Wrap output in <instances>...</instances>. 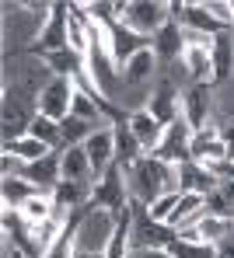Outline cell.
Instances as JSON below:
<instances>
[{"label": "cell", "instance_id": "cell-7", "mask_svg": "<svg viewBox=\"0 0 234 258\" xmlns=\"http://www.w3.org/2000/svg\"><path fill=\"white\" fill-rule=\"evenodd\" d=\"M74 81L70 77H52L46 87H42V94L35 98V112L39 115H46V119H56V122H63L67 115H70V105H74Z\"/></svg>", "mask_w": 234, "mask_h": 258}, {"label": "cell", "instance_id": "cell-9", "mask_svg": "<svg viewBox=\"0 0 234 258\" xmlns=\"http://www.w3.org/2000/svg\"><path fill=\"white\" fill-rule=\"evenodd\" d=\"M192 161L203 164V168H217V164L227 161V143L220 140V126L217 122L192 133Z\"/></svg>", "mask_w": 234, "mask_h": 258}, {"label": "cell", "instance_id": "cell-21", "mask_svg": "<svg viewBox=\"0 0 234 258\" xmlns=\"http://www.w3.org/2000/svg\"><path fill=\"white\" fill-rule=\"evenodd\" d=\"M60 164H63V178L67 181H94V168L88 161L84 147H63L60 150Z\"/></svg>", "mask_w": 234, "mask_h": 258}, {"label": "cell", "instance_id": "cell-33", "mask_svg": "<svg viewBox=\"0 0 234 258\" xmlns=\"http://www.w3.org/2000/svg\"><path fill=\"white\" fill-rule=\"evenodd\" d=\"M74 258H105V251H84V248H74Z\"/></svg>", "mask_w": 234, "mask_h": 258}, {"label": "cell", "instance_id": "cell-28", "mask_svg": "<svg viewBox=\"0 0 234 258\" xmlns=\"http://www.w3.org/2000/svg\"><path fill=\"white\" fill-rule=\"evenodd\" d=\"M168 255L171 258H217V244H196V241L175 237L168 244Z\"/></svg>", "mask_w": 234, "mask_h": 258}, {"label": "cell", "instance_id": "cell-27", "mask_svg": "<svg viewBox=\"0 0 234 258\" xmlns=\"http://www.w3.org/2000/svg\"><path fill=\"white\" fill-rule=\"evenodd\" d=\"M60 133H63V147H84V140L94 133V126L84 122V119H77V115H67L60 122Z\"/></svg>", "mask_w": 234, "mask_h": 258}, {"label": "cell", "instance_id": "cell-2", "mask_svg": "<svg viewBox=\"0 0 234 258\" xmlns=\"http://www.w3.org/2000/svg\"><path fill=\"white\" fill-rule=\"evenodd\" d=\"M115 14H119V21L115 25H123V28H130V32H137L143 39H154L157 35V28L161 25H168V4H161V0H115Z\"/></svg>", "mask_w": 234, "mask_h": 258}, {"label": "cell", "instance_id": "cell-23", "mask_svg": "<svg viewBox=\"0 0 234 258\" xmlns=\"http://www.w3.org/2000/svg\"><path fill=\"white\" fill-rule=\"evenodd\" d=\"M154 67H157V56H154V49L147 45V49L137 52V56L126 59V67H123V81H126V84H147V81L154 77Z\"/></svg>", "mask_w": 234, "mask_h": 258}, {"label": "cell", "instance_id": "cell-5", "mask_svg": "<svg viewBox=\"0 0 234 258\" xmlns=\"http://www.w3.org/2000/svg\"><path fill=\"white\" fill-rule=\"evenodd\" d=\"M70 4H52V14L49 21L35 32V42L28 45L32 56H46V52H60V49H70Z\"/></svg>", "mask_w": 234, "mask_h": 258}, {"label": "cell", "instance_id": "cell-4", "mask_svg": "<svg viewBox=\"0 0 234 258\" xmlns=\"http://www.w3.org/2000/svg\"><path fill=\"white\" fill-rule=\"evenodd\" d=\"M91 206L98 210H108V213L123 216L130 206H133V196H130V181H126V171L119 164H112L108 171L94 181V192H91Z\"/></svg>", "mask_w": 234, "mask_h": 258}, {"label": "cell", "instance_id": "cell-18", "mask_svg": "<svg viewBox=\"0 0 234 258\" xmlns=\"http://www.w3.org/2000/svg\"><path fill=\"white\" fill-rule=\"evenodd\" d=\"M220 185V178L213 168H203L196 161L179 164V192H199V196H210L213 188Z\"/></svg>", "mask_w": 234, "mask_h": 258}, {"label": "cell", "instance_id": "cell-34", "mask_svg": "<svg viewBox=\"0 0 234 258\" xmlns=\"http://www.w3.org/2000/svg\"><path fill=\"white\" fill-rule=\"evenodd\" d=\"M227 164H234V140H227Z\"/></svg>", "mask_w": 234, "mask_h": 258}, {"label": "cell", "instance_id": "cell-6", "mask_svg": "<svg viewBox=\"0 0 234 258\" xmlns=\"http://www.w3.org/2000/svg\"><path fill=\"white\" fill-rule=\"evenodd\" d=\"M192 133H196V129L186 122V115H179L175 122L164 126V136H161L154 157H161L164 164H175V168L186 164V161H192Z\"/></svg>", "mask_w": 234, "mask_h": 258}, {"label": "cell", "instance_id": "cell-31", "mask_svg": "<svg viewBox=\"0 0 234 258\" xmlns=\"http://www.w3.org/2000/svg\"><path fill=\"white\" fill-rule=\"evenodd\" d=\"M130 258H171V255H168V248H133Z\"/></svg>", "mask_w": 234, "mask_h": 258}, {"label": "cell", "instance_id": "cell-20", "mask_svg": "<svg viewBox=\"0 0 234 258\" xmlns=\"http://www.w3.org/2000/svg\"><path fill=\"white\" fill-rule=\"evenodd\" d=\"M150 39H143L137 32H130V28H123V25H112V52H115V67H119V77H123V67H126V59L130 56H137L140 49H147Z\"/></svg>", "mask_w": 234, "mask_h": 258}, {"label": "cell", "instance_id": "cell-24", "mask_svg": "<svg viewBox=\"0 0 234 258\" xmlns=\"http://www.w3.org/2000/svg\"><path fill=\"white\" fill-rule=\"evenodd\" d=\"M35 192H39V188H35L28 178H21V174H14V178H4V181H0V199H4V210H18V206H25Z\"/></svg>", "mask_w": 234, "mask_h": 258}, {"label": "cell", "instance_id": "cell-10", "mask_svg": "<svg viewBox=\"0 0 234 258\" xmlns=\"http://www.w3.org/2000/svg\"><path fill=\"white\" fill-rule=\"evenodd\" d=\"M189 35V32H186ZM182 67L192 77V84H213V63H210V39L203 35H189L186 52H182Z\"/></svg>", "mask_w": 234, "mask_h": 258}, {"label": "cell", "instance_id": "cell-3", "mask_svg": "<svg viewBox=\"0 0 234 258\" xmlns=\"http://www.w3.org/2000/svg\"><path fill=\"white\" fill-rule=\"evenodd\" d=\"M119 227V216L108 213V210H98V206H84V213L77 220V230H74V244L84 248V251H105L112 234Z\"/></svg>", "mask_w": 234, "mask_h": 258}, {"label": "cell", "instance_id": "cell-11", "mask_svg": "<svg viewBox=\"0 0 234 258\" xmlns=\"http://www.w3.org/2000/svg\"><path fill=\"white\" fill-rule=\"evenodd\" d=\"M84 150H88V161H91V168H94V181H98L101 174L115 164V129L98 126L91 136L84 140Z\"/></svg>", "mask_w": 234, "mask_h": 258}, {"label": "cell", "instance_id": "cell-1", "mask_svg": "<svg viewBox=\"0 0 234 258\" xmlns=\"http://www.w3.org/2000/svg\"><path fill=\"white\" fill-rule=\"evenodd\" d=\"M126 181H130V196H133V203L150 206L157 196H164V192H179V168H175V164H164V161L154 157V154H147L137 168L126 171Z\"/></svg>", "mask_w": 234, "mask_h": 258}, {"label": "cell", "instance_id": "cell-35", "mask_svg": "<svg viewBox=\"0 0 234 258\" xmlns=\"http://www.w3.org/2000/svg\"><path fill=\"white\" fill-rule=\"evenodd\" d=\"M231 18H234V0H231Z\"/></svg>", "mask_w": 234, "mask_h": 258}, {"label": "cell", "instance_id": "cell-15", "mask_svg": "<svg viewBox=\"0 0 234 258\" xmlns=\"http://www.w3.org/2000/svg\"><path fill=\"white\" fill-rule=\"evenodd\" d=\"M210 63H213V87L234 74V28L210 39Z\"/></svg>", "mask_w": 234, "mask_h": 258}, {"label": "cell", "instance_id": "cell-32", "mask_svg": "<svg viewBox=\"0 0 234 258\" xmlns=\"http://www.w3.org/2000/svg\"><path fill=\"white\" fill-rule=\"evenodd\" d=\"M217 258H234V234H227L224 241H217Z\"/></svg>", "mask_w": 234, "mask_h": 258}, {"label": "cell", "instance_id": "cell-29", "mask_svg": "<svg viewBox=\"0 0 234 258\" xmlns=\"http://www.w3.org/2000/svg\"><path fill=\"white\" fill-rule=\"evenodd\" d=\"M179 196H182V192H164V196H157L150 206H143V213L150 216L154 223H168L171 213H175V206H179ZM137 206H140V203H137Z\"/></svg>", "mask_w": 234, "mask_h": 258}, {"label": "cell", "instance_id": "cell-12", "mask_svg": "<svg viewBox=\"0 0 234 258\" xmlns=\"http://www.w3.org/2000/svg\"><path fill=\"white\" fill-rule=\"evenodd\" d=\"M182 115L192 129L210 126V115H213V84H192L182 94Z\"/></svg>", "mask_w": 234, "mask_h": 258}, {"label": "cell", "instance_id": "cell-26", "mask_svg": "<svg viewBox=\"0 0 234 258\" xmlns=\"http://www.w3.org/2000/svg\"><path fill=\"white\" fill-rule=\"evenodd\" d=\"M52 210H56V203H52V196H49V192H35L25 206H18V213L25 216L28 223H42V220H49Z\"/></svg>", "mask_w": 234, "mask_h": 258}, {"label": "cell", "instance_id": "cell-30", "mask_svg": "<svg viewBox=\"0 0 234 258\" xmlns=\"http://www.w3.org/2000/svg\"><path fill=\"white\" fill-rule=\"evenodd\" d=\"M206 213L210 216H220V220H231L234 223V210H231V203L224 199V192H220V185L206 196Z\"/></svg>", "mask_w": 234, "mask_h": 258}, {"label": "cell", "instance_id": "cell-19", "mask_svg": "<svg viewBox=\"0 0 234 258\" xmlns=\"http://www.w3.org/2000/svg\"><path fill=\"white\" fill-rule=\"evenodd\" d=\"M130 129H133V136H137V143L143 147V154H154L157 150V143H161V136H164V126L147 112V108H137V112H130Z\"/></svg>", "mask_w": 234, "mask_h": 258}, {"label": "cell", "instance_id": "cell-14", "mask_svg": "<svg viewBox=\"0 0 234 258\" xmlns=\"http://www.w3.org/2000/svg\"><path fill=\"white\" fill-rule=\"evenodd\" d=\"M21 178H28L39 192H56V185L63 181V164H60V150H52L49 157H42V161H35V164H25V171H21Z\"/></svg>", "mask_w": 234, "mask_h": 258}, {"label": "cell", "instance_id": "cell-8", "mask_svg": "<svg viewBox=\"0 0 234 258\" xmlns=\"http://www.w3.org/2000/svg\"><path fill=\"white\" fill-rule=\"evenodd\" d=\"M161 126H168V122H175L179 115H182V91L175 87L171 77H161L157 84H154V94L147 98V105H143Z\"/></svg>", "mask_w": 234, "mask_h": 258}, {"label": "cell", "instance_id": "cell-22", "mask_svg": "<svg viewBox=\"0 0 234 258\" xmlns=\"http://www.w3.org/2000/svg\"><path fill=\"white\" fill-rule=\"evenodd\" d=\"M4 154L18 157L21 164H35V161H42V157L52 154V147H46V143L35 140V136H18V140H7V143H4Z\"/></svg>", "mask_w": 234, "mask_h": 258}, {"label": "cell", "instance_id": "cell-13", "mask_svg": "<svg viewBox=\"0 0 234 258\" xmlns=\"http://www.w3.org/2000/svg\"><path fill=\"white\" fill-rule=\"evenodd\" d=\"M186 42H189L186 28H182L175 18H168V25H161L157 35L150 39V49H154V56H157L161 63H171V59H182Z\"/></svg>", "mask_w": 234, "mask_h": 258}, {"label": "cell", "instance_id": "cell-16", "mask_svg": "<svg viewBox=\"0 0 234 258\" xmlns=\"http://www.w3.org/2000/svg\"><path fill=\"white\" fill-rule=\"evenodd\" d=\"M179 237V230H171L168 223H154L147 213L133 223V248H168Z\"/></svg>", "mask_w": 234, "mask_h": 258}, {"label": "cell", "instance_id": "cell-25", "mask_svg": "<svg viewBox=\"0 0 234 258\" xmlns=\"http://www.w3.org/2000/svg\"><path fill=\"white\" fill-rule=\"evenodd\" d=\"M28 136L42 140V143L52 147V150H63V133H60V122H56V119H46V115H39V112H35L32 126H28Z\"/></svg>", "mask_w": 234, "mask_h": 258}, {"label": "cell", "instance_id": "cell-17", "mask_svg": "<svg viewBox=\"0 0 234 258\" xmlns=\"http://www.w3.org/2000/svg\"><path fill=\"white\" fill-rule=\"evenodd\" d=\"M130 119V115H126ZM126 119H119V122H112V129H115V164L123 168V171H130V168H137L143 157V147L137 143V136H133V129H130V122Z\"/></svg>", "mask_w": 234, "mask_h": 258}]
</instances>
